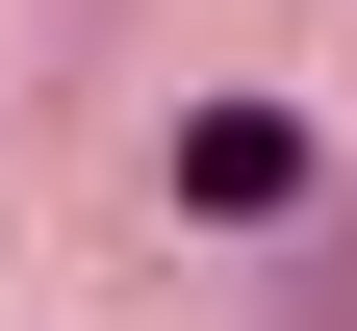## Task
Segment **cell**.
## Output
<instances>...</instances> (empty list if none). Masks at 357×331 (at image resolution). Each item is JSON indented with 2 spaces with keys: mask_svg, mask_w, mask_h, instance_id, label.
I'll list each match as a JSON object with an SVG mask.
<instances>
[{
  "mask_svg": "<svg viewBox=\"0 0 357 331\" xmlns=\"http://www.w3.org/2000/svg\"><path fill=\"white\" fill-rule=\"evenodd\" d=\"M178 204H204V229H281L306 204V128L281 102H204V128H178Z\"/></svg>",
  "mask_w": 357,
  "mask_h": 331,
  "instance_id": "1",
  "label": "cell"
}]
</instances>
